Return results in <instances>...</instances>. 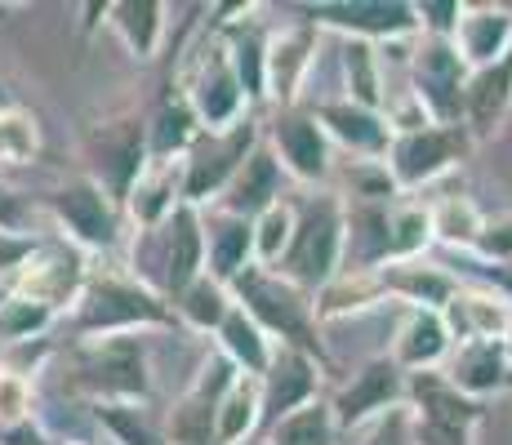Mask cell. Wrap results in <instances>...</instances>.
Segmentation results:
<instances>
[{"mask_svg": "<svg viewBox=\"0 0 512 445\" xmlns=\"http://www.w3.org/2000/svg\"><path fill=\"white\" fill-rule=\"evenodd\" d=\"M36 236H14V232H0V290H9L14 272L23 267V259L32 254Z\"/></svg>", "mask_w": 512, "mask_h": 445, "instance_id": "51", "label": "cell"}, {"mask_svg": "<svg viewBox=\"0 0 512 445\" xmlns=\"http://www.w3.org/2000/svg\"><path fill=\"white\" fill-rule=\"evenodd\" d=\"M54 325H58V316L41 308V303L18 299V294H9V290L0 294V343H9V348L36 343V339H45Z\"/></svg>", "mask_w": 512, "mask_h": 445, "instance_id": "43", "label": "cell"}, {"mask_svg": "<svg viewBox=\"0 0 512 445\" xmlns=\"http://www.w3.org/2000/svg\"><path fill=\"white\" fill-rule=\"evenodd\" d=\"M428 219H432V245H446V250H472V241H477L486 214L477 210L472 196L450 192V196H441V201L428 205Z\"/></svg>", "mask_w": 512, "mask_h": 445, "instance_id": "39", "label": "cell"}, {"mask_svg": "<svg viewBox=\"0 0 512 445\" xmlns=\"http://www.w3.org/2000/svg\"><path fill=\"white\" fill-rule=\"evenodd\" d=\"M268 152L277 156L281 174L294 178L303 187H321L330 178V152L334 143L326 138V130L317 125L312 107H290V112H277L268 125Z\"/></svg>", "mask_w": 512, "mask_h": 445, "instance_id": "15", "label": "cell"}, {"mask_svg": "<svg viewBox=\"0 0 512 445\" xmlns=\"http://www.w3.org/2000/svg\"><path fill=\"white\" fill-rule=\"evenodd\" d=\"M432 250V219L423 201H392L388 205V263L428 259Z\"/></svg>", "mask_w": 512, "mask_h": 445, "instance_id": "40", "label": "cell"}, {"mask_svg": "<svg viewBox=\"0 0 512 445\" xmlns=\"http://www.w3.org/2000/svg\"><path fill=\"white\" fill-rule=\"evenodd\" d=\"M219 32L223 49H228V63L236 72V81H241L245 98L254 103H263V58H268V32H263L254 18H228L223 27H214Z\"/></svg>", "mask_w": 512, "mask_h": 445, "instance_id": "32", "label": "cell"}, {"mask_svg": "<svg viewBox=\"0 0 512 445\" xmlns=\"http://www.w3.org/2000/svg\"><path fill=\"white\" fill-rule=\"evenodd\" d=\"M85 281H90V254L76 250L63 236H36L32 254H27L23 267L14 272V281H9V294L41 303V308H49L63 321L76 308V299H81Z\"/></svg>", "mask_w": 512, "mask_h": 445, "instance_id": "7", "label": "cell"}, {"mask_svg": "<svg viewBox=\"0 0 512 445\" xmlns=\"http://www.w3.org/2000/svg\"><path fill=\"white\" fill-rule=\"evenodd\" d=\"M63 388L90 405H143L152 397V356L143 334L76 339L63 365Z\"/></svg>", "mask_w": 512, "mask_h": 445, "instance_id": "1", "label": "cell"}, {"mask_svg": "<svg viewBox=\"0 0 512 445\" xmlns=\"http://www.w3.org/2000/svg\"><path fill=\"white\" fill-rule=\"evenodd\" d=\"M419 36H437V41H450L459 27V14H464V0H419Z\"/></svg>", "mask_w": 512, "mask_h": 445, "instance_id": "50", "label": "cell"}, {"mask_svg": "<svg viewBox=\"0 0 512 445\" xmlns=\"http://www.w3.org/2000/svg\"><path fill=\"white\" fill-rule=\"evenodd\" d=\"M183 205V174H179V161L174 165H156L147 161V170L134 178L130 196L121 201L125 210V223L134 227V232H156L165 219H170L174 210Z\"/></svg>", "mask_w": 512, "mask_h": 445, "instance_id": "29", "label": "cell"}, {"mask_svg": "<svg viewBox=\"0 0 512 445\" xmlns=\"http://www.w3.org/2000/svg\"><path fill=\"white\" fill-rule=\"evenodd\" d=\"M508 107H512V54L499 58V63H490V67L468 72V85H464V130L472 138L490 134L508 116Z\"/></svg>", "mask_w": 512, "mask_h": 445, "instance_id": "31", "label": "cell"}, {"mask_svg": "<svg viewBox=\"0 0 512 445\" xmlns=\"http://www.w3.org/2000/svg\"><path fill=\"white\" fill-rule=\"evenodd\" d=\"M76 339H107V334H147V330H170L174 312L170 299L143 285L130 267H90L76 308L67 312Z\"/></svg>", "mask_w": 512, "mask_h": 445, "instance_id": "2", "label": "cell"}, {"mask_svg": "<svg viewBox=\"0 0 512 445\" xmlns=\"http://www.w3.org/2000/svg\"><path fill=\"white\" fill-rule=\"evenodd\" d=\"M63 445H90V441H63Z\"/></svg>", "mask_w": 512, "mask_h": 445, "instance_id": "55", "label": "cell"}, {"mask_svg": "<svg viewBox=\"0 0 512 445\" xmlns=\"http://www.w3.org/2000/svg\"><path fill=\"white\" fill-rule=\"evenodd\" d=\"M406 405L419 423H432V428H450V432H464L472 437L486 410L477 401H468L464 392H455L446 383L441 370H423V374H406Z\"/></svg>", "mask_w": 512, "mask_h": 445, "instance_id": "22", "label": "cell"}, {"mask_svg": "<svg viewBox=\"0 0 512 445\" xmlns=\"http://www.w3.org/2000/svg\"><path fill=\"white\" fill-rule=\"evenodd\" d=\"M441 316H446V330L455 343H504L512 330L508 294L490 290V285H459Z\"/></svg>", "mask_w": 512, "mask_h": 445, "instance_id": "19", "label": "cell"}, {"mask_svg": "<svg viewBox=\"0 0 512 445\" xmlns=\"http://www.w3.org/2000/svg\"><path fill=\"white\" fill-rule=\"evenodd\" d=\"M321 374H326V361H317V356H308L299 348H277L272 352L268 374L259 379L263 419L277 423V419H285V414L321 401Z\"/></svg>", "mask_w": 512, "mask_h": 445, "instance_id": "18", "label": "cell"}, {"mask_svg": "<svg viewBox=\"0 0 512 445\" xmlns=\"http://www.w3.org/2000/svg\"><path fill=\"white\" fill-rule=\"evenodd\" d=\"M263 423V392L259 379L236 374L219 401V419H214V445H245Z\"/></svg>", "mask_w": 512, "mask_h": 445, "instance_id": "35", "label": "cell"}, {"mask_svg": "<svg viewBox=\"0 0 512 445\" xmlns=\"http://www.w3.org/2000/svg\"><path fill=\"white\" fill-rule=\"evenodd\" d=\"M299 14L317 32H343L348 41L392 45L419 36V14L410 0H321V5H299Z\"/></svg>", "mask_w": 512, "mask_h": 445, "instance_id": "10", "label": "cell"}, {"mask_svg": "<svg viewBox=\"0 0 512 445\" xmlns=\"http://www.w3.org/2000/svg\"><path fill=\"white\" fill-rule=\"evenodd\" d=\"M179 94L187 98V107H192L196 125L210 130V134L214 130H232L236 121H245V116L254 112L241 81H236L232 63H228V49H223L219 32L196 49L192 67H187V76L179 81Z\"/></svg>", "mask_w": 512, "mask_h": 445, "instance_id": "8", "label": "cell"}, {"mask_svg": "<svg viewBox=\"0 0 512 445\" xmlns=\"http://www.w3.org/2000/svg\"><path fill=\"white\" fill-rule=\"evenodd\" d=\"M388 205L343 201V272H379L388 263Z\"/></svg>", "mask_w": 512, "mask_h": 445, "instance_id": "28", "label": "cell"}, {"mask_svg": "<svg viewBox=\"0 0 512 445\" xmlns=\"http://www.w3.org/2000/svg\"><path fill=\"white\" fill-rule=\"evenodd\" d=\"M326 401L334 410L339 432H357V428H366L370 419L388 414L392 405L406 401V374H401L397 365L388 361V352H383V356H374V361L361 365V370Z\"/></svg>", "mask_w": 512, "mask_h": 445, "instance_id": "17", "label": "cell"}, {"mask_svg": "<svg viewBox=\"0 0 512 445\" xmlns=\"http://www.w3.org/2000/svg\"><path fill=\"white\" fill-rule=\"evenodd\" d=\"M383 290H379V276L374 272H339L326 290L312 294V308H317V321H343V316H357V312H370L379 308Z\"/></svg>", "mask_w": 512, "mask_h": 445, "instance_id": "36", "label": "cell"}, {"mask_svg": "<svg viewBox=\"0 0 512 445\" xmlns=\"http://www.w3.org/2000/svg\"><path fill=\"white\" fill-rule=\"evenodd\" d=\"M143 241L156 250L147 267H161V272H156V294L174 299L196 276H205V219L196 205L183 201L156 232H143ZM134 276H143V267Z\"/></svg>", "mask_w": 512, "mask_h": 445, "instance_id": "13", "label": "cell"}, {"mask_svg": "<svg viewBox=\"0 0 512 445\" xmlns=\"http://www.w3.org/2000/svg\"><path fill=\"white\" fill-rule=\"evenodd\" d=\"M343 89L348 103L383 112L388 107V89H383V58L370 41H348L343 45Z\"/></svg>", "mask_w": 512, "mask_h": 445, "instance_id": "38", "label": "cell"}, {"mask_svg": "<svg viewBox=\"0 0 512 445\" xmlns=\"http://www.w3.org/2000/svg\"><path fill=\"white\" fill-rule=\"evenodd\" d=\"M392 196H401V192L392 187L383 161H357L348 170V201H383V205H388Z\"/></svg>", "mask_w": 512, "mask_h": 445, "instance_id": "48", "label": "cell"}, {"mask_svg": "<svg viewBox=\"0 0 512 445\" xmlns=\"http://www.w3.org/2000/svg\"><path fill=\"white\" fill-rule=\"evenodd\" d=\"M468 147H472V134L464 125H423V130H410V134H392L383 170H388L392 187L406 196L437 183L441 174H450L468 156Z\"/></svg>", "mask_w": 512, "mask_h": 445, "instance_id": "9", "label": "cell"}, {"mask_svg": "<svg viewBox=\"0 0 512 445\" xmlns=\"http://www.w3.org/2000/svg\"><path fill=\"white\" fill-rule=\"evenodd\" d=\"M312 116H317V125L326 130L330 143L348 147L361 161H383V156H388L392 130H388V121H383V112L357 107V103H348V98H326V103L312 107Z\"/></svg>", "mask_w": 512, "mask_h": 445, "instance_id": "21", "label": "cell"}, {"mask_svg": "<svg viewBox=\"0 0 512 445\" xmlns=\"http://www.w3.org/2000/svg\"><path fill=\"white\" fill-rule=\"evenodd\" d=\"M107 9H112V0H90V5H81V32H94L98 23H107Z\"/></svg>", "mask_w": 512, "mask_h": 445, "instance_id": "53", "label": "cell"}, {"mask_svg": "<svg viewBox=\"0 0 512 445\" xmlns=\"http://www.w3.org/2000/svg\"><path fill=\"white\" fill-rule=\"evenodd\" d=\"M85 161H90V174L98 187L125 201L134 187V178L147 170V121L143 116H107L98 121L90 134H85Z\"/></svg>", "mask_w": 512, "mask_h": 445, "instance_id": "12", "label": "cell"}, {"mask_svg": "<svg viewBox=\"0 0 512 445\" xmlns=\"http://www.w3.org/2000/svg\"><path fill=\"white\" fill-rule=\"evenodd\" d=\"M334 441H339V423H334L326 397L268 423V445H334Z\"/></svg>", "mask_w": 512, "mask_h": 445, "instance_id": "41", "label": "cell"}, {"mask_svg": "<svg viewBox=\"0 0 512 445\" xmlns=\"http://www.w3.org/2000/svg\"><path fill=\"white\" fill-rule=\"evenodd\" d=\"M303 294L326 290L334 276L343 272V201L334 192L308 196L299 205V223H294V241L285 259L272 267Z\"/></svg>", "mask_w": 512, "mask_h": 445, "instance_id": "4", "label": "cell"}, {"mask_svg": "<svg viewBox=\"0 0 512 445\" xmlns=\"http://www.w3.org/2000/svg\"><path fill=\"white\" fill-rule=\"evenodd\" d=\"M170 312H174V321L179 325H187V330L214 334L223 325V316L232 312V290L228 285H219L214 276H196L187 290H179L170 299Z\"/></svg>", "mask_w": 512, "mask_h": 445, "instance_id": "37", "label": "cell"}, {"mask_svg": "<svg viewBox=\"0 0 512 445\" xmlns=\"http://www.w3.org/2000/svg\"><path fill=\"white\" fill-rule=\"evenodd\" d=\"M277 201H285V174H281L277 156L268 152V143H259L214 205L228 214H241V219H259V214Z\"/></svg>", "mask_w": 512, "mask_h": 445, "instance_id": "27", "label": "cell"}, {"mask_svg": "<svg viewBox=\"0 0 512 445\" xmlns=\"http://www.w3.org/2000/svg\"><path fill=\"white\" fill-rule=\"evenodd\" d=\"M214 339H219V356L232 365L236 374H250V379H263V374H268L277 343H272L268 334L250 321V316L236 308V303H232V312L223 316L219 330H214Z\"/></svg>", "mask_w": 512, "mask_h": 445, "instance_id": "33", "label": "cell"}, {"mask_svg": "<svg viewBox=\"0 0 512 445\" xmlns=\"http://www.w3.org/2000/svg\"><path fill=\"white\" fill-rule=\"evenodd\" d=\"M90 410L112 445H165L161 432L147 423L143 405H90Z\"/></svg>", "mask_w": 512, "mask_h": 445, "instance_id": "45", "label": "cell"}, {"mask_svg": "<svg viewBox=\"0 0 512 445\" xmlns=\"http://www.w3.org/2000/svg\"><path fill=\"white\" fill-rule=\"evenodd\" d=\"M441 374H446L450 388L464 392V397L477 401V405L486 397H495V392H504L512 383L504 343H455V352L446 356Z\"/></svg>", "mask_w": 512, "mask_h": 445, "instance_id": "24", "label": "cell"}, {"mask_svg": "<svg viewBox=\"0 0 512 445\" xmlns=\"http://www.w3.org/2000/svg\"><path fill=\"white\" fill-rule=\"evenodd\" d=\"M464 85L468 63L459 49L437 36H419L410 54V94L432 125H464Z\"/></svg>", "mask_w": 512, "mask_h": 445, "instance_id": "11", "label": "cell"}, {"mask_svg": "<svg viewBox=\"0 0 512 445\" xmlns=\"http://www.w3.org/2000/svg\"><path fill=\"white\" fill-rule=\"evenodd\" d=\"M294 223H299V205L294 201H277V205H268L259 219H250V227H254V263L277 267L285 259V250H290V241H294Z\"/></svg>", "mask_w": 512, "mask_h": 445, "instance_id": "42", "label": "cell"}, {"mask_svg": "<svg viewBox=\"0 0 512 445\" xmlns=\"http://www.w3.org/2000/svg\"><path fill=\"white\" fill-rule=\"evenodd\" d=\"M232 303L268 334L277 348H299L317 361H326V348H321V321L317 308H312V294H303L299 285H290L281 272L272 267L250 263L241 276L228 285Z\"/></svg>", "mask_w": 512, "mask_h": 445, "instance_id": "3", "label": "cell"}, {"mask_svg": "<svg viewBox=\"0 0 512 445\" xmlns=\"http://www.w3.org/2000/svg\"><path fill=\"white\" fill-rule=\"evenodd\" d=\"M504 356H508V370H512V330H508V339H504Z\"/></svg>", "mask_w": 512, "mask_h": 445, "instance_id": "54", "label": "cell"}, {"mask_svg": "<svg viewBox=\"0 0 512 445\" xmlns=\"http://www.w3.org/2000/svg\"><path fill=\"white\" fill-rule=\"evenodd\" d=\"M36 419V388L27 379V370L18 365H0V432L18 428V423Z\"/></svg>", "mask_w": 512, "mask_h": 445, "instance_id": "46", "label": "cell"}, {"mask_svg": "<svg viewBox=\"0 0 512 445\" xmlns=\"http://www.w3.org/2000/svg\"><path fill=\"white\" fill-rule=\"evenodd\" d=\"M357 445H415V414H410V405H392L388 414H379V419H370L366 428H357Z\"/></svg>", "mask_w": 512, "mask_h": 445, "instance_id": "47", "label": "cell"}, {"mask_svg": "<svg viewBox=\"0 0 512 445\" xmlns=\"http://www.w3.org/2000/svg\"><path fill=\"white\" fill-rule=\"evenodd\" d=\"M196 134H201V125H196L187 98L183 94H170L161 107H156L152 121H147V161H156V165L183 161V152L192 147Z\"/></svg>", "mask_w": 512, "mask_h": 445, "instance_id": "34", "label": "cell"}, {"mask_svg": "<svg viewBox=\"0 0 512 445\" xmlns=\"http://www.w3.org/2000/svg\"><path fill=\"white\" fill-rule=\"evenodd\" d=\"M0 445H54L45 437V428L36 419H27V423H18V428H5L0 432Z\"/></svg>", "mask_w": 512, "mask_h": 445, "instance_id": "52", "label": "cell"}, {"mask_svg": "<svg viewBox=\"0 0 512 445\" xmlns=\"http://www.w3.org/2000/svg\"><path fill=\"white\" fill-rule=\"evenodd\" d=\"M165 14H170V5H161V0H112L107 27L121 36L125 54L134 63H152L165 45V32H170V18Z\"/></svg>", "mask_w": 512, "mask_h": 445, "instance_id": "30", "label": "cell"}, {"mask_svg": "<svg viewBox=\"0 0 512 445\" xmlns=\"http://www.w3.org/2000/svg\"><path fill=\"white\" fill-rule=\"evenodd\" d=\"M263 143V121L259 116H245L236 121L232 130H201L192 138V147L183 152L179 161V174H183V201L196 205V210H210L214 201L223 196V187L236 178L250 152Z\"/></svg>", "mask_w": 512, "mask_h": 445, "instance_id": "5", "label": "cell"}, {"mask_svg": "<svg viewBox=\"0 0 512 445\" xmlns=\"http://www.w3.org/2000/svg\"><path fill=\"white\" fill-rule=\"evenodd\" d=\"M321 32L312 23H290L281 32H268V58H263V103H272L277 112L299 107L308 72L317 63Z\"/></svg>", "mask_w": 512, "mask_h": 445, "instance_id": "16", "label": "cell"}, {"mask_svg": "<svg viewBox=\"0 0 512 445\" xmlns=\"http://www.w3.org/2000/svg\"><path fill=\"white\" fill-rule=\"evenodd\" d=\"M450 45L459 49V58L468 63V72L508 58L512 54V9H504V5H464Z\"/></svg>", "mask_w": 512, "mask_h": 445, "instance_id": "25", "label": "cell"}, {"mask_svg": "<svg viewBox=\"0 0 512 445\" xmlns=\"http://www.w3.org/2000/svg\"><path fill=\"white\" fill-rule=\"evenodd\" d=\"M41 156V125L23 107H0V165H32Z\"/></svg>", "mask_w": 512, "mask_h": 445, "instance_id": "44", "label": "cell"}, {"mask_svg": "<svg viewBox=\"0 0 512 445\" xmlns=\"http://www.w3.org/2000/svg\"><path fill=\"white\" fill-rule=\"evenodd\" d=\"M232 379L236 370L219 352L205 356L201 370L192 374V383L179 392V401L165 414V428H161L165 445H214V419H219V401Z\"/></svg>", "mask_w": 512, "mask_h": 445, "instance_id": "14", "label": "cell"}, {"mask_svg": "<svg viewBox=\"0 0 512 445\" xmlns=\"http://www.w3.org/2000/svg\"><path fill=\"white\" fill-rule=\"evenodd\" d=\"M205 219V276H214L219 285H232L245 267L254 263V227L241 214L228 210H201Z\"/></svg>", "mask_w": 512, "mask_h": 445, "instance_id": "26", "label": "cell"}, {"mask_svg": "<svg viewBox=\"0 0 512 445\" xmlns=\"http://www.w3.org/2000/svg\"><path fill=\"white\" fill-rule=\"evenodd\" d=\"M472 254L486 263H512V214H495V219L486 214L477 241H472Z\"/></svg>", "mask_w": 512, "mask_h": 445, "instance_id": "49", "label": "cell"}, {"mask_svg": "<svg viewBox=\"0 0 512 445\" xmlns=\"http://www.w3.org/2000/svg\"><path fill=\"white\" fill-rule=\"evenodd\" d=\"M374 276H379V290L388 303H406V308H428V312H441L450 303V294L459 290V276L432 259L383 263Z\"/></svg>", "mask_w": 512, "mask_h": 445, "instance_id": "23", "label": "cell"}, {"mask_svg": "<svg viewBox=\"0 0 512 445\" xmlns=\"http://www.w3.org/2000/svg\"><path fill=\"white\" fill-rule=\"evenodd\" d=\"M450 352H455V339H450V330H446V316L428 312V308L401 312L397 334H392V348H388V361L397 365L401 374L441 370Z\"/></svg>", "mask_w": 512, "mask_h": 445, "instance_id": "20", "label": "cell"}, {"mask_svg": "<svg viewBox=\"0 0 512 445\" xmlns=\"http://www.w3.org/2000/svg\"><path fill=\"white\" fill-rule=\"evenodd\" d=\"M49 214H54L63 241H72L85 254H112L125 241V210L107 187H98L90 174L67 178L49 192Z\"/></svg>", "mask_w": 512, "mask_h": 445, "instance_id": "6", "label": "cell"}]
</instances>
